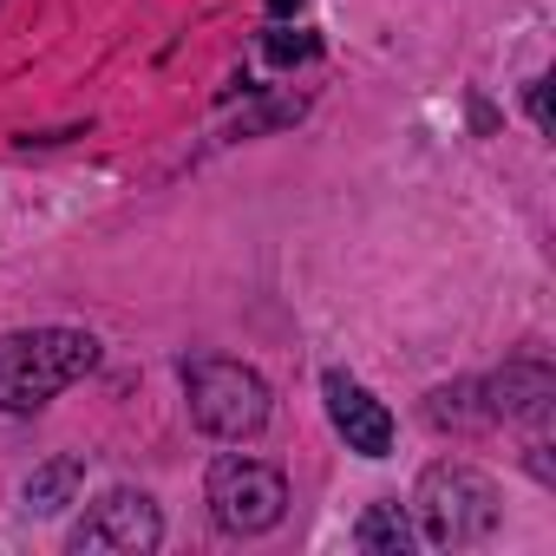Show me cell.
Wrapping results in <instances>:
<instances>
[{"instance_id": "10", "label": "cell", "mask_w": 556, "mask_h": 556, "mask_svg": "<svg viewBox=\"0 0 556 556\" xmlns=\"http://www.w3.org/2000/svg\"><path fill=\"white\" fill-rule=\"evenodd\" d=\"M530 125L549 131V92H543V79H530Z\"/></svg>"}, {"instance_id": "1", "label": "cell", "mask_w": 556, "mask_h": 556, "mask_svg": "<svg viewBox=\"0 0 556 556\" xmlns=\"http://www.w3.org/2000/svg\"><path fill=\"white\" fill-rule=\"evenodd\" d=\"M99 367V341L86 328H21L0 334V413H34L79 387Z\"/></svg>"}, {"instance_id": "9", "label": "cell", "mask_w": 556, "mask_h": 556, "mask_svg": "<svg viewBox=\"0 0 556 556\" xmlns=\"http://www.w3.org/2000/svg\"><path fill=\"white\" fill-rule=\"evenodd\" d=\"M262 53H268L275 66H302V60L321 53V40H315L308 27H268V34H262Z\"/></svg>"}, {"instance_id": "7", "label": "cell", "mask_w": 556, "mask_h": 556, "mask_svg": "<svg viewBox=\"0 0 556 556\" xmlns=\"http://www.w3.org/2000/svg\"><path fill=\"white\" fill-rule=\"evenodd\" d=\"M354 543H361V549H374V556H400V549H413V543H419L413 510H406L400 497L367 504V510H361V523H354Z\"/></svg>"}, {"instance_id": "5", "label": "cell", "mask_w": 556, "mask_h": 556, "mask_svg": "<svg viewBox=\"0 0 556 556\" xmlns=\"http://www.w3.org/2000/svg\"><path fill=\"white\" fill-rule=\"evenodd\" d=\"M164 543V517L144 491H105L99 504H86V517L66 530V549L86 556V549H157Z\"/></svg>"}, {"instance_id": "8", "label": "cell", "mask_w": 556, "mask_h": 556, "mask_svg": "<svg viewBox=\"0 0 556 556\" xmlns=\"http://www.w3.org/2000/svg\"><path fill=\"white\" fill-rule=\"evenodd\" d=\"M79 484H86V458H53V465H40V471L27 478V510H34V517H53V510L73 504Z\"/></svg>"}, {"instance_id": "3", "label": "cell", "mask_w": 556, "mask_h": 556, "mask_svg": "<svg viewBox=\"0 0 556 556\" xmlns=\"http://www.w3.org/2000/svg\"><path fill=\"white\" fill-rule=\"evenodd\" d=\"M184 400H190V419L223 439V445H242L268 426L275 400H268V380L242 361H223V354H203V361H184Z\"/></svg>"}, {"instance_id": "11", "label": "cell", "mask_w": 556, "mask_h": 556, "mask_svg": "<svg viewBox=\"0 0 556 556\" xmlns=\"http://www.w3.org/2000/svg\"><path fill=\"white\" fill-rule=\"evenodd\" d=\"M268 14H275V21H289V14H302V0H268Z\"/></svg>"}, {"instance_id": "6", "label": "cell", "mask_w": 556, "mask_h": 556, "mask_svg": "<svg viewBox=\"0 0 556 556\" xmlns=\"http://www.w3.org/2000/svg\"><path fill=\"white\" fill-rule=\"evenodd\" d=\"M321 393H328V419H334V432L348 439V452H361V458H387L393 452V413L361 387V380H348L341 367L321 380Z\"/></svg>"}, {"instance_id": "2", "label": "cell", "mask_w": 556, "mask_h": 556, "mask_svg": "<svg viewBox=\"0 0 556 556\" xmlns=\"http://www.w3.org/2000/svg\"><path fill=\"white\" fill-rule=\"evenodd\" d=\"M413 517H419V523H413L419 543H432V549H465V543H484V536L497 530L504 497H497V484H491L478 465L445 458V465H432V471L419 478Z\"/></svg>"}, {"instance_id": "4", "label": "cell", "mask_w": 556, "mask_h": 556, "mask_svg": "<svg viewBox=\"0 0 556 556\" xmlns=\"http://www.w3.org/2000/svg\"><path fill=\"white\" fill-rule=\"evenodd\" d=\"M203 504H210L216 530L262 536V530H275L289 517V478L275 465H262V458H249V452H223L210 465V478H203Z\"/></svg>"}]
</instances>
